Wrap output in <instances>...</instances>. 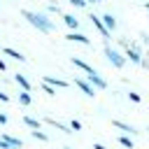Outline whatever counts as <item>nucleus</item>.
I'll list each match as a JSON object with an SVG mask.
<instances>
[{
	"mask_svg": "<svg viewBox=\"0 0 149 149\" xmlns=\"http://www.w3.org/2000/svg\"><path fill=\"white\" fill-rule=\"evenodd\" d=\"M23 19L33 26V28H37L40 33H51L54 30V21L47 16V14H42V12H33V9H23Z\"/></svg>",
	"mask_w": 149,
	"mask_h": 149,
	"instance_id": "1",
	"label": "nucleus"
},
{
	"mask_svg": "<svg viewBox=\"0 0 149 149\" xmlns=\"http://www.w3.org/2000/svg\"><path fill=\"white\" fill-rule=\"evenodd\" d=\"M105 58H107V61H109V63H112V65H114L116 70H121V68H123V65L128 63V61H126V56H123V54H121L119 49L109 47V44H105Z\"/></svg>",
	"mask_w": 149,
	"mask_h": 149,
	"instance_id": "2",
	"label": "nucleus"
},
{
	"mask_svg": "<svg viewBox=\"0 0 149 149\" xmlns=\"http://www.w3.org/2000/svg\"><path fill=\"white\" fill-rule=\"evenodd\" d=\"M123 56H126V61H130V63H135V65H140V63H142V58H144L137 44H128V47L123 49Z\"/></svg>",
	"mask_w": 149,
	"mask_h": 149,
	"instance_id": "3",
	"label": "nucleus"
},
{
	"mask_svg": "<svg viewBox=\"0 0 149 149\" xmlns=\"http://www.w3.org/2000/svg\"><path fill=\"white\" fill-rule=\"evenodd\" d=\"M42 81H44V84H49V86H54V88H68V86H70V81H68V79L56 77V74H44V77H42Z\"/></svg>",
	"mask_w": 149,
	"mask_h": 149,
	"instance_id": "4",
	"label": "nucleus"
},
{
	"mask_svg": "<svg viewBox=\"0 0 149 149\" xmlns=\"http://www.w3.org/2000/svg\"><path fill=\"white\" fill-rule=\"evenodd\" d=\"M112 126H114V128H119L123 135H130V137L140 133V130H135V126H130V123H126V121H121V119H114V121H112Z\"/></svg>",
	"mask_w": 149,
	"mask_h": 149,
	"instance_id": "5",
	"label": "nucleus"
},
{
	"mask_svg": "<svg viewBox=\"0 0 149 149\" xmlns=\"http://www.w3.org/2000/svg\"><path fill=\"white\" fill-rule=\"evenodd\" d=\"M88 19H91V23L95 26V30H98V33H100V35H102L105 40H109V35H112V33H109V30L105 28V23H102V19H100V16H95V14H91Z\"/></svg>",
	"mask_w": 149,
	"mask_h": 149,
	"instance_id": "6",
	"label": "nucleus"
},
{
	"mask_svg": "<svg viewBox=\"0 0 149 149\" xmlns=\"http://www.w3.org/2000/svg\"><path fill=\"white\" fill-rule=\"evenodd\" d=\"M70 63H72L74 68H79V70H81L86 77H88V74H93V72H98V70H93V68H91L86 61H81V58H77V56H72V58H70Z\"/></svg>",
	"mask_w": 149,
	"mask_h": 149,
	"instance_id": "7",
	"label": "nucleus"
},
{
	"mask_svg": "<svg viewBox=\"0 0 149 149\" xmlns=\"http://www.w3.org/2000/svg\"><path fill=\"white\" fill-rule=\"evenodd\" d=\"M74 86H79V88L84 91V95H88V98H93V95H95V88H93L84 77H74Z\"/></svg>",
	"mask_w": 149,
	"mask_h": 149,
	"instance_id": "8",
	"label": "nucleus"
},
{
	"mask_svg": "<svg viewBox=\"0 0 149 149\" xmlns=\"http://www.w3.org/2000/svg\"><path fill=\"white\" fill-rule=\"evenodd\" d=\"M0 140H2V142H7V147H9V149H23V140H19V137H14V135H9V133H5Z\"/></svg>",
	"mask_w": 149,
	"mask_h": 149,
	"instance_id": "9",
	"label": "nucleus"
},
{
	"mask_svg": "<svg viewBox=\"0 0 149 149\" xmlns=\"http://www.w3.org/2000/svg\"><path fill=\"white\" fill-rule=\"evenodd\" d=\"M63 23L70 28V33H77V28H79V19L74 14H63Z\"/></svg>",
	"mask_w": 149,
	"mask_h": 149,
	"instance_id": "10",
	"label": "nucleus"
},
{
	"mask_svg": "<svg viewBox=\"0 0 149 149\" xmlns=\"http://www.w3.org/2000/svg\"><path fill=\"white\" fill-rule=\"evenodd\" d=\"M14 81H16L19 86H21V91H26V93H30V88H33V86H30V81H28V77H26V74H21V72H16V74H14Z\"/></svg>",
	"mask_w": 149,
	"mask_h": 149,
	"instance_id": "11",
	"label": "nucleus"
},
{
	"mask_svg": "<svg viewBox=\"0 0 149 149\" xmlns=\"http://www.w3.org/2000/svg\"><path fill=\"white\" fill-rule=\"evenodd\" d=\"M2 54H5V56H9L12 61H19V63H23V61H26V56H23L21 51L12 49V47H5V49H2Z\"/></svg>",
	"mask_w": 149,
	"mask_h": 149,
	"instance_id": "12",
	"label": "nucleus"
},
{
	"mask_svg": "<svg viewBox=\"0 0 149 149\" xmlns=\"http://www.w3.org/2000/svg\"><path fill=\"white\" fill-rule=\"evenodd\" d=\"M100 19H102V23H105V28H107L109 33H114V30H116V19H114L109 12H107V14H102Z\"/></svg>",
	"mask_w": 149,
	"mask_h": 149,
	"instance_id": "13",
	"label": "nucleus"
},
{
	"mask_svg": "<svg viewBox=\"0 0 149 149\" xmlns=\"http://www.w3.org/2000/svg\"><path fill=\"white\" fill-rule=\"evenodd\" d=\"M65 40H70V42H79V44H91V40H88L86 35H81V33H68Z\"/></svg>",
	"mask_w": 149,
	"mask_h": 149,
	"instance_id": "14",
	"label": "nucleus"
},
{
	"mask_svg": "<svg viewBox=\"0 0 149 149\" xmlns=\"http://www.w3.org/2000/svg\"><path fill=\"white\" fill-rule=\"evenodd\" d=\"M23 123H26L30 130H40V126H42V121H40V119H35V116H30V114H26V116H23Z\"/></svg>",
	"mask_w": 149,
	"mask_h": 149,
	"instance_id": "15",
	"label": "nucleus"
},
{
	"mask_svg": "<svg viewBox=\"0 0 149 149\" xmlns=\"http://www.w3.org/2000/svg\"><path fill=\"white\" fill-rule=\"evenodd\" d=\"M30 102H33V95H30V93H26V91H21V93H19V105L28 107Z\"/></svg>",
	"mask_w": 149,
	"mask_h": 149,
	"instance_id": "16",
	"label": "nucleus"
},
{
	"mask_svg": "<svg viewBox=\"0 0 149 149\" xmlns=\"http://www.w3.org/2000/svg\"><path fill=\"white\" fill-rule=\"evenodd\" d=\"M119 144H121V147H126V149H133V147H135L130 135H119Z\"/></svg>",
	"mask_w": 149,
	"mask_h": 149,
	"instance_id": "17",
	"label": "nucleus"
},
{
	"mask_svg": "<svg viewBox=\"0 0 149 149\" xmlns=\"http://www.w3.org/2000/svg\"><path fill=\"white\" fill-rule=\"evenodd\" d=\"M30 135H33L35 140H42V142H49V135H47L44 130H30Z\"/></svg>",
	"mask_w": 149,
	"mask_h": 149,
	"instance_id": "18",
	"label": "nucleus"
},
{
	"mask_svg": "<svg viewBox=\"0 0 149 149\" xmlns=\"http://www.w3.org/2000/svg\"><path fill=\"white\" fill-rule=\"evenodd\" d=\"M42 88H44V93H47V95H56V88H54V86H49V84H42Z\"/></svg>",
	"mask_w": 149,
	"mask_h": 149,
	"instance_id": "19",
	"label": "nucleus"
},
{
	"mask_svg": "<svg viewBox=\"0 0 149 149\" xmlns=\"http://www.w3.org/2000/svg\"><path fill=\"white\" fill-rule=\"evenodd\" d=\"M128 98H130L133 102H142V95H140V93H135V91H130V93H128Z\"/></svg>",
	"mask_w": 149,
	"mask_h": 149,
	"instance_id": "20",
	"label": "nucleus"
},
{
	"mask_svg": "<svg viewBox=\"0 0 149 149\" xmlns=\"http://www.w3.org/2000/svg\"><path fill=\"white\" fill-rule=\"evenodd\" d=\"M68 2H70L72 7H79V9H84V7H86V2H84V0H68Z\"/></svg>",
	"mask_w": 149,
	"mask_h": 149,
	"instance_id": "21",
	"label": "nucleus"
},
{
	"mask_svg": "<svg viewBox=\"0 0 149 149\" xmlns=\"http://www.w3.org/2000/svg\"><path fill=\"white\" fill-rule=\"evenodd\" d=\"M47 9H49L51 14H54V12H56V14H61V7H58L56 2H49V7H47Z\"/></svg>",
	"mask_w": 149,
	"mask_h": 149,
	"instance_id": "22",
	"label": "nucleus"
},
{
	"mask_svg": "<svg viewBox=\"0 0 149 149\" xmlns=\"http://www.w3.org/2000/svg\"><path fill=\"white\" fill-rule=\"evenodd\" d=\"M70 130H81V123H79L77 119H72V121H70Z\"/></svg>",
	"mask_w": 149,
	"mask_h": 149,
	"instance_id": "23",
	"label": "nucleus"
},
{
	"mask_svg": "<svg viewBox=\"0 0 149 149\" xmlns=\"http://www.w3.org/2000/svg\"><path fill=\"white\" fill-rule=\"evenodd\" d=\"M140 37H142V42H144V47L149 49V35H147V33H140Z\"/></svg>",
	"mask_w": 149,
	"mask_h": 149,
	"instance_id": "24",
	"label": "nucleus"
},
{
	"mask_svg": "<svg viewBox=\"0 0 149 149\" xmlns=\"http://www.w3.org/2000/svg\"><path fill=\"white\" fill-rule=\"evenodd\" d=\"M5 123H7V114H5V112H0V126H5Z\"/></svg>",
	"mask_w": 149,
	"mask_h": 149,
	"instance_id": "25",
	"label": "nucleus"
},
{
	"mask_svg": "<svg viewBox=\"0 0 149 149\" xmlns=\"http://www.w3.org/2000/svg\"><path fill=\"white\" fill-rule=\"evenodd\" d=\"M140 65H142V68H149V58H147V56H144V58H142V63H140Z\"/></svg>",
	"mask_w": 149,
	"mask_h": 149,
	"instance_id": "26",
	"label": "nucleus"
},
{
	"mask_svg": "<svg viewBox=\"0 0 149 149\" xmlns=\"http://www.w3.org/2000/svg\"><path fill=\"white\" fill-rule=\"evenodd\" d=\"M5 70H7V63H5L2 58H0V72H5Z\"/></svg>",
	"mask_w": 149,
	"mask_h": 149,
	"instance_id": "27",
	"label": "nucleus"
},
{
	"mask_svg": "<svg viewBox=\"0 0 149 149\" xmlns=\"http://www.w3.org/2000/svg\"><path fill=\"white\" fill-rule=\"evenodd\" d=\"M0 100H2V102H7V100H9V95H7V93H0Z\"/></svg>",
	"mask_w": 149,
	"mask_h": 149,
	"instance_id": "28",
	"label": "nucleus"
},
{
	"mask_svg": "<svg viewBox=\"0 0 149 149\" xmlns=\"http://www.w3.org/2000/svg\"><path fill=\"white\" fill-rule=\"evenodd\" d=\"M93 149H107V147H105V144H98V142H95V144H93Z\"/></svg>",
	"mask_w": 149,
	"mask_h": 149,
	"instance_id": "29",
	"label": "nucleus"
},
{
	"mask_svg": "<svg viewBox=\"0 0 149 149\" xmlns=\"http://www.w3.org/2000/svg\"><path fill=\"white\" fill-rule=\"evenodd\" d=\"M84 2H86V5H88V2H93V5H95V2H100V0H84Z\"/></svg>",
	"mask_w": 149,
	"mask_h": 149,
	"instance_id": "30",
	"label": "nucleus"
},
{
	"mask_svg": "<svg viewBox=\"0 0 149 149\" xmlns=\"http://www.w3.org/2000/svg\"><path fill=\"white\" fill-rule=\"evenodd\" d=\"M144 9H147V12H149V2H144Z\"/></svg>",
	"mask_w": 149,
	"mask_h": 149,
	"instance_id": "31",
	"label": "nucleus"
},
{
	"mask_svg": "<svg viewBox=\"0 0 149 149\" xmlns=\"http://www.w3.org/2000/svg\"><path fill=\"white\" fill-rule=\"evenodd\" d=\"M144 56H147V58H149V49H147V54H144Z\"/></svg>",
	"mask_w": 149,
	"mask_h": 149,
	"instance_id": "32",
	"label": "nucleus"
},
{
	"mask_svg": "<svg viewBox=\"0 0 149 149\" xmlns=\"http://www.w3.org/2000/svg\"><path fill=\"white\" fill-rule=\"evenodd\" d=\"M63 149H72V147H63Z\"/></svg>",
	"mask_w": 149,
	"mask_h": 149,
	"instance_id": "33",
	"label": "nucleus"
}]
</instances>
